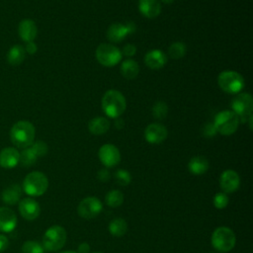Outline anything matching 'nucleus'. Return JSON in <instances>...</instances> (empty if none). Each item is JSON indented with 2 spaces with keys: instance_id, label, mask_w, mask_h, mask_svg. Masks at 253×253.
Instances as JSON below:
<instances>
[{
  "instance_id": "f257e3e1",
  "label": "nucleus",
  "mask_w": 253,
  "mask_h": 253,
  "mask_svg": "<svg viewBox=\"0 0 253 253\" xmlns=\"http://www.w3.org/2000/svg\"><path fill=\"white\" fill-rule=\"evenodd\" d=\"M36 129L29 121H19L13 125L10 130L12 143L19 148H27L35 141Z\"/></svg>"
},
{
  "instance_id": "f03ea898",
  "label": "nucleus",
  "mask_w": 253,
  "mask_h": 253,
  "mask_svg": "<svg viewBox=\"0 0 253 253\" xmlns=\"http://www.w3.org/2000/svg\"><path fill=\"white\" fill-rule=\"evenodd\" d=\"M126 108V102L124 95L118 90H108L102 98V110L113 119L119 118Z\"/></svg>"
},
{
  "instance_id": "7ed1b4c3",
  "label": "nucleus",
  "mask_w": 253,
  "mask_h": 253,
  "mask_svg": "<svg viewBox=\"0 0 253 253\" xmlns=\"http://www.w3.org/2000/svg\"><path fill=\"white\" fill-rule=\"evenodd\" d=\"M48 188L47 177L40 171L29 173L22 185V190L31 197H39L43 195Z\"/></svg>"
},
{
  "instance_id": "20e7f679",
  "label": "nucleus",
  "mask_w": 253,
  "mask_h": 253,
  "mask_svg": "<svg viewBox=\"0 0 253 253\" xmlns=\"http://www.w3.org/2000/svg\"><path fill=\"white\" fill-rule=\"evenodd\" d=\"M239 123V118L233 111L224 110L215 115L213 126L216 132L222 135H230L237 130Z\"/></svg>"
},
{
  "instance_id": "39448f33",
  "label": "nucleus",
  "mask_w": 253,
  "mask_h": 253,
  "mask_svg": "<svg viewBox=\"0 0 253 253\" xmlns=\"http://www.w3.org/2000/svg\"><path fill=\"white\" fill-rule=\"evenodd\" d=\"M211 241L215 250L225 253L234 247L236 237L234 232L229 227L219 226L212 232Z\"/></svg>"
},
{
  "instance_id": "423d86ee",
  "label": "nucleus",
  "mask_w": 253,
  "mask_h": 253,
  "mask_svg": "<svg viewBox=\"0 0 253 253\" xmlns=\"http://www.w3.org/2000/svg\"><path fill=\"white\" fill-rule=\"evenodd\" d=\"M217 83L219 88L225 93L237 94L244 88L242 75L233 70H225L218 74Z\"/></svg>"
},
{
  "instance_id": "0eeeda50",
  "label": "nucleus",
  "mask_w": 253,
  "mask_h": 253,
  "mask_svg": "<svg viewBox=\"0 0 253 253\" xmlns=\"http://www.w3.org/2000/svg\"><path fill=\"white\" fill-rule=\"evenodd\" d=\"M66 242V231L60 225L48 227L42 236V247L47 251H57Z\"/></svg>"
},
{
  "instance_id": "6e6552de",
  "label": "nucleus",
  "mask_w": 253,
  "mask_h": 253,
  "mask_svg": "<svg viewBox=\"0 0 253 253\" xmlns=\"http://www.w3.org/2000/svg\"><path fill=\"white\" fill-rule=\"evenodd\" d=\"M231 108L241 123H248L252 120L253 99L248 93H239L231 101Z\"/></svg>"
},
{
  "instance_id": "1a4fd4ad",
  "label": "nucleus",
  "mask_w": 253,
  "mask_h": 253,
  "mask_svg": "<svg viewBox=\"0 0 253 253\" xmlns=\"http://www.w3.org/2000/svg\"><path fill=\"white\" fill-rule=\"evenodd\" d=\"M95 55L98 62L107 67L117 65L123 57L122 51L117 46L111 43L99 44L96 49Z\"/></svg>"
},
{
  "instance_id": "9d476101",
  "label": "nucleus",
  "mask_w": 253,
  "mask_h": 253,
  "mask_svg": "<svg viewBox=\"0 0 253 253\" xmlns=\"http://www.w3.org/2000/svg\"><path fill=\"white\" fill-rule=\"evenodd\" d=\"M102 209L103 205L97 197H87L79 203L77 207V212L81 217L91 219L99 215V213L102 211Z\"/></svg>"
},
{
  "instance_id": "9b49d317",
  "label": "nucleus",
  "mask_w": 253,
  "mask_h": 253,
  "mask_svg": "<svg viewBox=\"0 0 253 253\" xmlns=\"http://www.w3.org/2000/svg\"><path fill=\"white\" fill-rule=\"evenodd\" d=\"M135 31V25L133 23L112 24L107 30V38L112 42H122L128 34Z\"/></svg>"
},
{
  "instance_id": "f8f14e48",
  "label": "nucleus",
  "mask_w": 253,
  "mask_h": 253,
  "mask_svg": "<svg viewBox=\"0 0 253 253\" xmlns=\"http://www.w3.org/2000/svg\"><path fill=\"white\" fill-rule=\"evenodd\" d=\"M99 159L106 167H114L121 161L120 150L114 144L107 143L99 149Z\"/></svg>"
},
{
  "instance_id": "ddd939ff",
  "label": "nucleus",
  "mask_w": 253,
  "mask_h": 253,
  "mask_svg": "<svg viewBox=\"0 0 253 253\" xmlns=\"http://www.w3.org/2000/svg\"><path fill=\"white\" fill-rule=\"evenodd\" d=\"M19 212L26 220H34L41 213V207L39 203L32 198H24L19 203Z\"/></svg>"
},
{
  "instance_id": "4468645a",
  "label": "nucleus",
  "mask_w": 253,
  "mask_h": 253,
  "mask_svg": "<svg viewBox=\"0 0 253 253\" xmlns=\"http://www.w3.org/2000/svg\"><path fill=\"white\" fill-rule=\"evenodd\" d=\"M167 128L157 123L150 124L144 129V137L147 142L152 144H158L167 138Z\"/></svg>"
},
{
  "instance_id": "2eb2a0df",
  "label": "nucleus",
  "mask_w": 253,
  "mask_h": 253,
  "mask_svg": "<svg viewBox=\"0 0 253 253\" xmlns=\"http://www.w3.org/2000/svg\"><path fill=\"white\" fill-rule=\"evenodd\" d=\"M219 185L224 193H233L239 188L240 177L234 170H225L220 175Z\"/></svg>"
},
{
  "instance_id": "dca6fc26",
  "label": "nucleus",
  "mask_w": 253,
  "mask_h": 253,
  "mask_svg": "<svg viewBox=\"0 0 253 253\" xmlns=\"http://www.w3.org/2000/svg\"><path fill=\"white\" fill-rule=\"evenodd\" d=\"M17 215L15 211L8 207L0 208V231L8 233L13 231L17 226Z\"/></svg>"
},
{
  "instance_id": "f3484780",
  "label": "nucleus",
  "mask_w": 253,
  "mask_h": 253,
  "mask_svg": "<svg viewBox=\"0 0 253 253\" xmlns=\"http://www.w3.org/2000/svg\"><path fill=\"white\" fill-rule=\"evenodd\" d=\"M20 152L15 147H5L0 151V166L12 169L19 164Z\"/></svg>"
},
{
  "instance_id": "a211bd4d",
  "label": "nucleus",
  "mask_w": 253,
  "mask_h": 253,
  "mask_svg": "<svg viewBox=\"0 0 253 253\" xmlns=\"http://www.w3.org/2000/svg\"><path fill=\"white\" fill-rule=\"evenodd\" d=\"M18 33L22 41L29 42H34L38 35V28L36 23L31 19H24L20 22Z\"/></svg>"
},
{
  "instance_id": "6ab92c4d",
  "label": "nucleus",
  "mask_w": 253,
  "mask_h": 253,
  "mask_svg": "<svg viewBox=\"0 0 253 253\" xmlns=\"http://www.w3.org/2000/svg\"><path fill=\"white\" fill-rule=\"evenodd\" d=\"M144 62L150 69H160L167 62V56L161 49H151L144 56Z\"/></svg>"
},
{
  "instance_id": "aec40b11",
  "label": "nucleus",
  "mask_w": 253,
  "mask_h": 253,
  "mask_svg": "<svg viewBox=\"0 0 253 253\" xmlns=\"http://www.w3.org/2000/svg\"><path fill=\"white\" fill-rule=\"evenodd\" d=\"M138 10L144 17L153 19L160 14L161 5L158 0H138Z\"/></svg>"
},
{
  "instance_id": "412c9836",
  "label": "nucleus",
  "mask_w": 253,
  "mask_h": 253,
  "mask_svg": "<svg viewBox=\"0 0 253 253\" xmlns=\"http://www.w3.org/2000/svg\"><path fill=\"white\" fill-rule=\"evenodd\" d=\"M22 187L18 184H12L3 190L1 194V200L9 206H14L21 201Z\"/></svg>"
},
{
  "instance_id": "4be33fe9",
  "label": "nucleus",
  "mask_w": 253,
  "mask_h": 253,
  "mask_svg": "<svg viewBox=\"0 0 253 253\" xmlns=\"http://www.w3.org/2000/svg\"><path fill=\"white\" fill-rule=\"evenodd\" d=\"M110 128V122L104 117H97L88 123V129L92 134L101 135L108 131Z\"/></svg>"
},
{
  "instance_id": "5701e85b",
  "label": "nucleus",
  "mask_w": 253,
  "mask_h": 253,
  "mask_svg": "<svg viewBox=\"0 0 253 253\" xmlns=\"http://www.w3.org/2000/svg\"><path fill=\"white\" fill-rule=\"evenodd\" d=\"M189 171L194 175H202L209 169V161L204 156H194L188 163Z\"/></svg>"
},
{
  "instance_id": "b1692460",
  "label": "nucleus",
  "mask_w": 253,
  "mask_h": 253,
  "mask_svg": "<svg viewBox=\"0 0 253 253\" xmlns=\"http://www.w3.org/2000/svg\"><path fill=\"white\" fill-rule=\"evenodd\" d=\"M121 74L126 79H134L139 72V66L136 61L131 58L124 60L121 64Z\"/></svg>"
},
{
  "instance_id": "393cba45",
  "label": "nucleus",
  "mask_w": 253,
  "mask_h": 253,
  "mask_svg": "<svg viewBox=\"0 0 253 253\" xmlns=\"http://www.w3.org/2000/svg\"><path fill=\"white\" fill-rule=\"evenodd\" d=\"M25 57H26V50L24 46L20 44L13 45L7 53V61L9 62V64L13 66H17L21 64L24 61Z\"/></svg>"
},
{
  "instance_id": "a878e982",
  "label": "nucleus",
  "mask_w": 253,
  "mask_h": 253,
  "mask_svg": "<svg viewBox=\"0 0 253 253\" xmlns=\"http://www.w3.org/2000/svg\"><path fill=\"white\" fill-rule=\"evenodd\" d=\"M109 231L112 235L116 237H121L126 234L127 231V223L126 221L122 218V217H117L114 218L110 223H109Z\"/></svg>"
},
{
  "instance_id": "bb28decb",
  "label": "nucleus",
  "mask_w": 253,
  "mask_h": 253,
  "mask_svg": "<svg viewBox=\"0 0 253 253\" xmlns=\"http://www.w3.org/2000/svg\"><path fill=\"white\" fill-rule=\"evenodd\" d=\"M38 159V156L34 152V150L31 148V146L24 148L22 152H20V161L22 166L24 167H30L36 163Z\"/></svg>"
},
{
  "instance_id": "cd10ccee",
  "label": "nucleus",
  "mask_w": 253,
  "mask_h": 253,
  "mask_svg": "<svg viewBox=\"0 0 253 253\" xmlns=\"http://www.w3.org/2000/svg\"><path fill=\"white\" fill-rule=\"evenodd\" d=\"M105 201L109 207L118 208L124 203V194L119 190H112L106 195Z\"/></svg>"
},
{
  "instance_id": "c85d7f7f",
  "label": "nucleus",
  "mask_w": 253,
  "mask_h": 253,
  "mask_svg": "<svg viewBox=\"0 0 253 253\" xmlns=\"http://www.w3.org/2000/svg\"><path fill=\"white\" fill-rule=\"evenodd\" d=\"M186 51H187V46L182 42H175L168 48V54L173 59L182 58L186 54Z\"/></svg>"
},
{
  "instance_id": "c756f323",
  "label": "nucleus",
  "mask_w": 253,
  "mask_h": 253,
  "mask_svg": "<svg viewBox=\"0 0 253 253\" xmlns=\"http://www.w3.org/2000/svg\"><path fill=\"white\" fill-rule=\"evenodd\" d=\"M168 106L166 103L159 101L156 102L152 107V115L156 120H163L167 117Z\"/></svg>"
},
{
  "instance_id": "7c9ffc66",
  "label": "nucleus",
  "mask_w": 253,
  "mask_h": 253,
  "mask_svg": "<svg viewBox=\"0 0 253 253\" xmlns=\"http://www.w3.org/2000/svg\"><path fill=\"white\" fill-rule=\"evenodd\" d=\"M43 250L42 245L34 240L25 241L22 245V253H43Z\"/></svg>"
},
{
  "instance_id": "2f4dec72",
  "label": "nucleus",
  "mask_w": 253,
  "mask_h": 253,
  "mask_svg": "<svg viewBox=\"0 0 253 253\" xmlns=\"http://www.w3.org/2000/svg\"><path fill=\"white\" fill-rule=\"evenodd\" d=\"M115 178L117 180V183L121 186H126L131 181V176L128 171L125 169H119L115 173Z\"/></svg>"
},
{
  "instance_id": "473e14b6",
  "label": "nucleus",
  "mask_w": 253,
  "mask_h": 253,
  "mask_svg": "<svg viewBox=\"0 0 253 253\" xmlns=\"http://www.w3.org/2000/svg\"><path fill=\"white\" fill-rule=\"evenodd\" d=\"M227 205H228V197H227L226 193L219 192V193L215 194V196L213 197V206L216 209L222 210V209L226 208Z\"/></svg>"
},
{
  "instance_id": "72a5a7b5",
  "label": "nucleus",
  "mask_w": 253,
  "mask_h": 253,
  "mask_svg": "<svg viewBox=\"0 0 253 253\" xmlns=\"http://www.w3.org/2000/svg\"><path fill=\"white\" fill-rule=\"evenodd\" d=\"M31 148L34 150V152L36 153V155L38 157H42L44 156L47 153V145L45 142L42 141V140H37L34 141L31 145Z\"/></svg>"
},
{
  "instance_id": "f704fd0d",
  "label": "nucleus",
  "mask_w": 253,
  "mask_h": 253,
  "mask_svg": "<svg viewBox=\"0 0 253 253\" xmlns=\"http://www.w3.org/2000/svg\"><path fill=\"white\" fill-rule=\"evenodd\" d=\"M135 52H136V46L132 43H127L124 46L122 54L126 55V56H132L135 54Z\"/></svg>"
},
{
  "instance_id": "c9c22d12",
  "label": "nucleus",
  "mask_w": 253,
  "mask_h": 253,
  "mask_svg": "<svg viewBox=\"0 0 253 253\" xmlns=\"http://www.w3.org/2000/svg\"><path fill=\"white\" fill-rule=\"evenodd\" d=\"M24 48H25L26 52H28L29 54H35L37 52V50H38V46H37V44L34 42H27L26 47H24Z\"/></svg>"
},
{
  "instance_id": "e433bc0d",
  "label": "nucleus",
  "mask_w": 253,
  "mask_h": 253,
  "mask_svg": "<svg viewBox=\"0 0 253 253\" xmlns=\"http://www.w3.org/2000/svg\"><path fill=\"white\" fill-rule=\"evenodd\" d=\"M204 133H205L206 136H209V137H211V136L215 135L216 130H215V128H214L213 124H209V125H207Z\"/></svg>"
},
{
  "instance_id": "4c0bfd02",
  "label": "nucleus",
  "mask_w": 253,
  "mask_h": 253,
  "mask_svg": "<svg viewBox=\"0 0 253 253\" xmlns=\"http://www.w3.org/2000/svg\"><path fill=\"white\" fill-rule=\"evenodd\" d=\"M9 246V239L4 235L0 234V253L5 251Z\"/></svg>"
},
{
  "instance_id": "58836bf2",
  "label": "nucleus",
  "mask_w": 253,
  "mask_h": 253,
  "mask_svg": "<svg viewBox=\"0 0 253 253\" xmlns=\"http://www.w3.org/2000/svg\"><path fill=\"white\" fill-rule=\"evenodd\" d=\"M110 178V173L107 169H101L99 172H98V179L102 182H106L108 181Z\"/></svg>"
},
{
  "instance_id": "ea45409f",
  "label": "nucleus",
  "mask_w": 253,
  "mask_h": 253,
  "mask_svg": "<svg viewBox=\"0 0 253 253\" xmlns=\"http://www.w3.org/2000/svg\"><path fill=\"white\" fill-rule=\"evenodd\" d=\"M90 252V246L88 243L83 242L78 246V252L77 253H89Z\"/></svg>"
},
{
  "instance_id": "a19ab883",
  "label": "nucleus",
  "mask_w": 253,
  "mask_h": 253,
  "mask_svg": "<svg viewBox=\"0 0 253 253\" xmlns=\"http://www.w3.org/2000/svg\"><path fill=\"white\" fill-rule=\"evenodd\" d=\"M115 126H116L117 129H122V128L125 126V122H124V120L121 119L120 117H119V118H116Z\"/></svg>"
},
{
  "instance_id": "79ce46f5",
  "label": "nucleus",
  "mask_w": 253,
  "mask_h": 253,
  "mask_svg": "<svg viewBox=\"0 0 253 253\" xmlns=\"http://www.w3.org/2000/svg\"><path fill=\"white\" fill-rule=\"evenodd\" d=\"M163 3H166V4H171L174 0H161Z\"/></svg>"
},
{
  "instance_id": "37998d69",
  "label": "nucleus",
  "mask_w": 253,
  "mask_h": 253,
  "mask_svg": "<svg viewBox=\"0 0 253 253\" xmlns=\"http://www.w3.org/2000/svg\"><path fill=\"white\" fill-rule=\"evenodd\" d=\"M60 253H77L76 251H71V250H66V251H62Z\"/></svg>"
},
{
  "instance_id": "c03bdc74",
  "label": "nucleus",
  "mask_w": 253,
  "mask_h": 253,
  "mask_svg": "<svg viewBox=\"0 0 253 253\" xmlns=\"http://www.w3.org/2000/svg\"><path fill=\"white\" fill-rule=\"evenodd\" d=\"M94 253H102V252H94Z\"/></svg>"
}]
</instances>
